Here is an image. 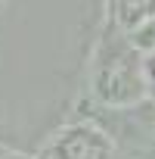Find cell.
Listing matches in <instances>:
<instances>
[{
	"label": "cell",
	"instance_id": "cell-1",
	"mask_svg": "<svg viewBox=\"0 0 155 159\" xmlns=\"http://www.w3.org/2000/svg\"><path fill=\"white\" fill-rule=\"evenodd\" d=\"M90 91L106 109H133L146 97L143 53L112 22H106V31L90 59Z\"/></svg>",
	"mask_w": 155,
	"mask_h": 159
},
{
	"label": "cell",
	"instance_id": "cell-2",
	"mask_svg": "<svg viewBox=\"0 0 155 159\" xmlns=\"http://www.w3.org/2000/svg\"><path fill=\"white\" fill-rule=\"evenodd\" d=\"M115 156L118 150L112 134L93 122L65 125L44 147V159H115Z\"/></svg>",
	"mask_w": 155,
	"mask_h": 159
},
{
	"label": "cell",
	"instance_id": "cell-6",
	"mask_svg": "<svg viewBox=\"0 0 155 159\" xmlns=\"http://www.w3.org/2000/svg\"><path fill=\"white\" fill-rule=\"evenodd\" d=\"M0 159H28V156H22V153H13V150H3V147H0Z\"/></svg>",
	"mask_w": 155,
	"mask_h": 159
},
{
	"label": "cell",
	"instance_id": "cell-3",
	"mask_svg": "<svg viewBox=\"0 0 155 159\" xmlns=\"http://www.w3.org/2000/svg\"><path fill=\"white\" fill-rule=\"evenodd\" d=\"M106 3H109L106 22H112L124 34H130L140 25L155 19V0H106Z\"/></svg>",
	"mask_w": 155,
	"mask_h": 159
},
{
	"label": "cell",
	"instance_id": "cell-5",
	"mask_svg": "<svg viewBox=\"0 0 155 159\" xmlns=\"http://www.w3.org/2000/svg\"><path fill=\"white\" fill-rule=\"evenodd\" d=\"M143 81H146V97L155 100V53L143 56Z\"/></svg>",
	"mask_w": 155,
	"mask_h": 159
},
{
	"label": "cell",
	"instance_id": "cell-4",
	"mask_svg": "<svg viewBox=\"0 0 155 159\" xmlns=\"http://www.w3.org/2000/svg\"><path fill=\"white\" fill-rule=\"evenodd\" d=\"M127 38H130V44H133L140 53H155V19L146 22V25H140L136 31H130Z\"/></svg>",
	"mask_w": 155,
	"mask_h": 159
}]
</instances>
